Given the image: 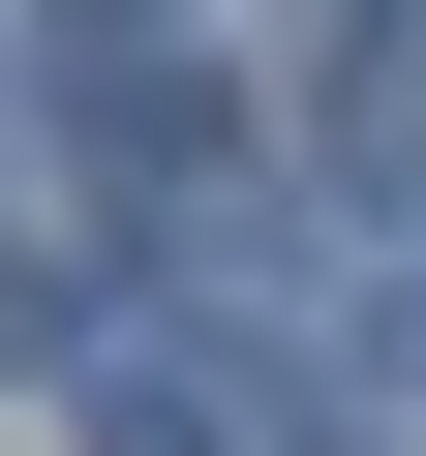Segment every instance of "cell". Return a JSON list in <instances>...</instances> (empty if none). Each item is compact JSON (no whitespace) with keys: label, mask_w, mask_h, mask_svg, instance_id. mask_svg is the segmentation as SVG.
<instances>
[{"label":"cell","mask_w":426,"mask_h":456,"mask_svg":"<svg viewBox=\"0 0 426 456\" xmlns=\"http://www.w3.org/2000/svg\"><path fill=\"white\" fill-rule=\"evenodd\" d=\"M92 395H122V456H274V426H305V365H274V335H183V305H122V335H92Z\"/></svg>","instance_id":"1"},{"label":"cell","mask_w":426,"mask_h":456,"mask_svg":"<svg viewBox=\"0 0 426 456\" xmlns=\"http://www.w3.org/2000/svg\"><path fill=\"white\" fill-rule=\"evenodd\" d=\"M92 31H152V0H92Z\"/></svg>","instance_id":"3"},{"label":"cell","mask_w":426,"mask_h":456,"mask_svg":"<svg viewBox=\"0 0 426 456\" xmlns=\"http://www.w3.org/2000/svg\"><path fill=\"white\" fill-rule=\"evenodd\" d=\"M396 335H426V305H396Z\"/></svg>","instance_id":"4"},{"label":"cell","mask_w":426,"mask_h":456,"mask_svg":"<svg viewBox=\"0 0 426 456\" xmlns=\"http://www.w3.org/2000/svg\"><path fill=\"white\" fill-rule=\"evenodd\" d=\"M335 183H426V0L335 31Z\"/></svg>","instance_id":"2"}]
</instances>
